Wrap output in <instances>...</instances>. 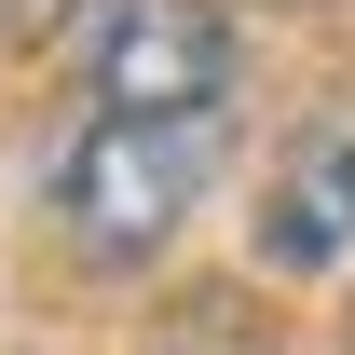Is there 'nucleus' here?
<instances>
[{
  "label": "nucleus",
  "instance_id": "obj_1",
  "mask_svg": "<svg viewBox=\"0 0 355 355\" xmlns=\"http://www.w3.org/2000/svg\"><path fill=\"white\" fill-rule=\"evenodd\" d=\"M219 137H232V110H205V123H123V110H96V123L69 137V164H55V232H69L96 273L164 260L178 219H191L205 178H219Z\"/></svg>",
  "mask_w": 355,
  "mask_h": 355
},
{
  "label": "nucleus",
  "instance_id": "obj_2",
  "mask_svg": "<svg viewBox=\"0 0 355 355\" xmlns=\"http://www.w3.org/2000/svg\"><path fill=\"white\" fill-rule=\"evenodd\" d=\"M96 110H123V123H205V110H232V14L219 0H110Z\"/></svg>",
  "mask_w": 355,
  "mask_h": 355
},
{
  "label": "nucleus",
  "instance_id": "obj_3",
  "mask_svg": "<svg viewBox=\"0 0 355 355\" xmlns=\"http://www.w3.org/2000/svg\"><path fill=\"white\" fill-rule=\"evenodd\" d=\"M355 246V110H328V123L273 164V205H260V273H328Z\"/></svg>",
  "mask_w": 355,
  "mask_h": 355
},
{
  "label": "nucleus",
  "instance_id": "obj_4",
  "mask_svg": "<svg viewBox=\"0 0 355 355\" xmlns=\"http://www.w3.org/2000/svg\"><path fill=\"white\" fill-rule=\"evenodd\" d=\"M137 355H287V342H273V328L232 301V287H205V301H178V314H164Z\"/></svg>",
  "mask_w": 355,
  "mask_h": 355
}]
</instances>
